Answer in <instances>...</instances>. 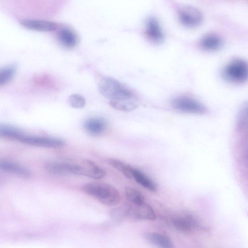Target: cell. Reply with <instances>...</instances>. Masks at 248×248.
<instances>
[{"label": "cell", "mask_w": 248, "mask_h": 248, "mask_svg": "<svg viewBox=\"0 0 248 248\" xmlns=\"http://www.w3.org/2000/svg\"><path fill=\"white\" fill-rule=\"evenodd\" d=\"M108 103L113 108L124 111L134 110L138 106V103L136 98L120 101H109Z\"/></svg>", "instance_id": "obj_20"}, {"label": "cell", "mask_w": 248, "mask_h": 248, "mask_svg": "<svg viewBox=\"0 0 248 248\" xmlns=\"http://www.w3.org/2000/svg\"><path fill=\"white\" fill-rule=\"evenodd\" d=\"M0 170L15 173L20 176L28 178L31 174L29 170L13 161L0 160Z\"/></svg>", "instance_id": "obj_13"}, {"label": "cell", "mask_w": 248, "mask_h": 248, "mask_svg": "<svg viewBox=\"0 0 248 248\" xmlns=\"http://www.w3.org/2000/svg\"><path fill=\"white\" fill-rule=\"evenodd\" d=\"M106 162L110 166L121 171L127 178L129 179L132 178L133 167L131 166L114 158H107Z\"/></svg>", "instance_id": "obj_21"}, {"label": "cell", "mask_w": 248, "mask_h": 248, "mask_svg": "<svg viewBox=\"0 0 248 248\" xmlns=\"http://www.w3.org/2000/svg\"><path fill=\"white\" fill-rule=\"evenodd\" d=\"M127 217L142 220H154L156 215L153 208L148 204L142 203H131L126 206Z\"/></svg>", "instance_id": "obj_7"}, {"label": "cell", "mask_w": 248, "mask_h": 248, "mask_svg": "<svg viewBox=\"0 0 248 248\" xmlns=\"http://www.w3.org/2000/svg\"><path fill=\"white\" fill-rule=\"evenodd\" d=\"M223 76L226 80L232 83L244 82L247 80L248 76L247 63L240 59L232 61L224 68Z\"/></svg>", "instance_id": "obj_3"}, {"label": "cell", "mask_w": 248, "mask_h": 248, "mask_svg": "<svg viewBox=\"0 0 248 248\" xmlns=\"http://www.w3.org/2000/svg\"><path fill=\"white\" fill-rule=\"evenodd\" d=\"M68 101L72 107L76 108H82L86 104L85 98L77 93L70 95L68 98Z\"/></svg>", "instance_id": "obj_24"}, {"label": "cell", "mask_w": 248, "mask_h": 248, "mask_svg": "<svg viewBox=\"0 0 248 248\" xmlns=\"http://www.w3.org/2000/svg\"><path fill=\"white\" fill-rule=\"evenodd\" d=\"M200 45L205 50L215 51L221 47L222 41L218 36L210 34L204 36L202 39Z\"/></svg>", "instance_id": "obj_18"}, {"label": "cell", "mask_w": 248, "mask_h": 248, "mask_svg": "<svg viewBox=\"0 0 248 248\" xmlns=\"http://www.w3.org/2000/svg\"><path fill=\"white\" fill-rule=\"evenodd\" d=\"M23 134V131L16 127L0 124V137L18 140Z\"/></svg>", "instance_id": "obj_19"}, {"label": "cell", "mask_w": 248, "mask_h": 248, "mask_svg": "<svg viewBox=\"0 0 248 248\" xmlns=\"http://www.w3.org/2000/svg\"><path fill=\"white\" fill-rule=\"evenodd\" d=\"M77 174L95 179L103 178L106 175L104 170L90 160L85 159L77 164Z\"/></svg>", "instance_id": "obj_8"}, {"label": "cell", "mask_w": 248, "mask_h": 248, "mask_svg": "<svg viewBox=\"0 0 248 248\" xmlns=\"http://www.w3.org/2000/svg\"><path fill=\"white\" fill-rule=\"evenodd\" d=\"M57 38L59 42L63 46L72 48L78 43V37L75 32L68 28H63L58 32Z\"/></svg>", "instance_id": "obj_15"}, {"label": "cell", "mask_w": 248, "mask_h": 248, "mask_svg": "<svg viewBox=\"0 0 248 248\" xmlns=\"http://www.w3.org/2000/svg\"><path fill=\"white\" fill-rule=\"evenodd\" d=\"M82 189L105 205H116L120 201V196L117 190L108 183L100 182L89 183L84 185Z\"/></svg>", "instance_id": "obj_1"}, {"label": "cell", "mask_w": 248, "mask_h": 248, "mask_svg": "<svg viewBox=\"0 0 248 248\" xmlns=\"http://www.w3.org/2000/svg\"><path fill=\"white\" fill-rule=\"evenodd\" d=\"M173 224L176 229L184 232H190L199 225L194 217L188 214L174 217Z\"/></svg>", "instance_id": "obj_11"}, {"label": "cell", "mask_w": 248, "mask_h": 248, "mask_svg": "<svg viewBox=\"0 0 248 248\" xmlns=\"http://www.w3.org/2000/svg\"><path fill=\"white\" fill-rule=\"evenodd\" d=\"M20 24L27 29L37 31H52L57 28L56 23L45 20L24 19Z\"/></svg>", "instance_id": "obj_9"}, {"label": "cell", "mask_w": 248, "mask_h": 248, "mask_svg": "<svg viewBox=\"0 0 248 248\" xmlns=\"http://www.w3.org/2000/svg\"><path fill=\"white\" fill-rule=\"evenodd\" d=\"M110 215L115 222H122L127 217L126 206L113 209L110 211Z\"/></svg>", "instance_id": "obj_25"}, {"label": "cell", "mask_w": 248, "mask_h": 248, "mask_svg": "<svg viewBox=\"0 0 248 248\" xmlns=\"http://www.w3.org/2000/svg\"><path fill=\"white\" fill-rule=\"evenodd\" d=\"M145 239L150 243L163 248H173L172 241L166 235L155 232H148L145 234Z\"/></svg>", "instance_id": "obj_17"}, {"label": "cell", "mask_w": 248, "mask_h": 248, "mask_svg": "<svg viewBox=\"0 0 248 248\" xmlns=\"http://www.w3.org/2000/svg\"><path fill=\"white\" fill-rule=\"evenodd\" d=\"M45 168L48 172L54 174H77V164L52 161L46 163Z\"/></svg>", "instance_id": "obj_10"}, {"label": "cell", "mask_w": 248, "mask_h": 248, "mask_svg": "<svg viewBox=\"0 0 248 248\" xmlns=\"http://www.w3.org/2000/svg\"><path fill=\"white\" fill-rule=\"evenodd\" d=\"M107 125L106 122L103 119L91 118L85 122L84 128L90 135L98 136L105 131Z\"/></svg>", "instance_id": "obj_14"}, {"label": "cell", "mask_w": 248, "mask_h": 248, "mask_svg": "<svg viewBox=\"0 0 248 248\" xmlns=\"http://www.w3.org/2000/svg\"><path fill=\"white\" fill-rule=\"evenodd\" d=\"M146 34L148 39L155 44H160L164 40V35L156 19L148 18L146 22Z\"/></svg>", "instance_id": "obj_12"}, {"label": "cell", "mask_w": 248, "mask_h": 248, "mask_svg": "<svg viewBox=\"0 0 248 248\" xmlns=\"http://www.w3.org/2000/svg\"><path fill=\"white\" fill-rule=\"evenodd\" d=\"M125 194L127 200L131 203L138 204L144 202V196L138 190L129 186L125 188Z\"/></svg>", "instance_id": "obj_23"}, {"label": "cell", "mask_w": 248, "mask_h": 248, "mask_svg": "<svg viewBox=\"0 0 248 248\" xmlns=\"http://www.w3.org/2000/svg\"><path fill=\"white\" fill-rule=\"evenodd\" d=\"M171 105L175 109L185 113L202 114L206 112L202 104L188 97H176L172 101Z\"/></svg>", "instance_id": "obj_4"}, {"label": "cell", "mask_w": 248, "mask_h": 248, "mask_svg": "<svg viewBox=\"0 0 248 248\" xmlns=\"http://www.w3.org/2000/svg\"><path fill=\"white\" fill-rule=\"evenodd\" d=\"M16 68L15 65H10L0 68V86L9 83L14 77Z\"/></svg>", "instance_id": "obj_22"}, {"label": "cell", "mask_w": 248, "mask_h": 248, "mask_svg": "<svg viewBox=\"0 0 248 248\" xmlns=\"http://www.w3.org/2000/svg\"><path fill=\"white\" fill-rule=\"evenodd\" d=\"M26 144L37 147L57 148L63 147L65 143L61 139L23 134L18 140Z\"/></svg>", "instance_id": "obj_5"}, {"label": "cell", "mask_w": 248, "mask_h": 248, "mask_svg": "<svg viewBox=\"0 0 248 248\" xmlns=\"http://www.w3.org/2000/svg\"><path fill=\"white\" fill-rule=\"evenodd\" d=\"M99 92L109 101H120L136 98L133 93L116 79L105 77L98 82Z\"/></svg>", "instance_id": "obj_2"}, {"label": "cell", "mask_w": 248, "mask_h": 248, "mask_svg": "<svg viewBox=\"0 0 248 248\" xmlns=\"http://www.w3.org/2000/svg\"><path fill=\"white\" fill-rule=\"evenodd\" d=\"M132 178H134L137 183L150 191L154 192L157 189L156 184L139 169L133 168Z\"/></svg>", "instance_id": "obj_16"}, {"label": "cell", "mask_w": 248, "mask_h": 248, "mask_svg": "<svg viewBox=\"0 0 248 248\" xmlns=\"http://www.w3.org/2000/svg\"><path fill=\"white\" fill-rule=\"evenodd\" d=\"M178 17L181 23L188 28L198 26L202 20V15L200 11L190 6L182 7L179 11Z\"/></svg>", "instance_id": "obj_6"}]
</instances>
